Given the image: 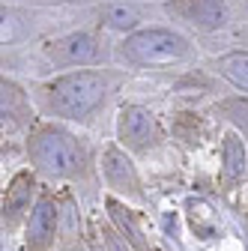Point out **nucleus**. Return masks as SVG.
I'll list each match as a JSON object with an SVG mask.
<instances>
[{"mask_svg": "<svg viewBox=\"0 0 248 251\" xmlns=\"http://www.w3.org/2000/svg\"><path fill=\"white\" fill-rule=\"evenodd\" d=\"M165 12L174 21H182L195 30H203V33L227 24V6L222 0H168Z\"/></svg>", "mask_w": 248, "mask_h": 251, "instance_id": "obj_4", "label": "nucleus"}, {"mask_svg": "<svg viewBox=\"0 0 248 251\" xmlns=\"http://www.w3.org/2000/svg\"><path fill=\"white\" fill-rule=\"evenodd\" d=\"M108 212H111V218H114V225L120 227L123 239H129V245H132L135 251H147V239H144V230H141L138 222H135V215L123 206V203H117L114 198H108Z\"/></svg>", "mask_w": 248, "mask_h": 251, "instance_id": "obj_11", "label": "nucleus"}, {"mask_svg": "<svg viewBox=\"0 0 248 251\" xmlns=\"http://www.w3.org/2000/svg\"><path fill=\"white\" fill-rule=\"evenodd\" d=\"M123 54L138 66H174V63L189 57V42L174 30L149 27L138 30L123 42Z\"/></svg>", "mask_w": 248, "mask_h": 251, "instance_id": "obj_3", "label": "nucleus"}, {"mask_svg": "<svg viewBox=\"0 0 248 251\" xmlns=\"http://www.w3.org/2000/svg\"><path fill=\"white\" fill-rule=\"evenodd\" d=\"M245 144L236 132H227L222 138V182L224 185H236L245 176Z\"/></svg>", "mask_w": 248, "mask_h": 251, "instance_id": "obj_10", "label": "nucleus"}, {"mask_svg": "<svg viewBox=\"0 0 248 251\" xmlns=\"http://www.w3.org/2000/svg\"><path fill=\"white\" fill-rule=\"evenodd\" d=\"M102 236H105V245H108V251H126V242H123L117 233H111V230H102Z\"/></svg>", "mask_w": 248, "mask_h": 251, "instance_id": "obj_15", "label": "nucleus"}, {"mask_svg": "<svg viewBox=\"0 0 248 251\" xmlns=\"http://www.w3.org/2000/svg\"><path fill=\"white\" fill-rule=\"evenodd\" d=\"M57 233V203L51 195H42L27 222V251H48Z\"/></svg>", "mask_w": 248, "mask_h": 251, "instance_id": "obj_7", "label": "nucleus"}, {"mask_svg": "<svg viewBox=\"0 0 248 251\" xmlns=\"http://www.w3.org/2000/svg\"><path fill=\"white\" fill-rule=\"evenodd\" d=\"M33 192H36V176L30 174V171L15 174V179H12L9 188H6V198H3V227H6V230H15V227H18L21 215L30 209Z\"/></svg>", "mask_w": 248, "mask_h": 251, "instance_id": "obj_8", "label": "nucleus"}, {"mask_svg": "<svg viewBox=\"0 0 248 251\" xmlns=\"http://www.w3.org/2000/svg\"><path fill=\"white\" fill-rule=\"evenodd\" d=\"M245 15H248V0H245Z\"/></svg>", "mask_w": 248, "mask_h": 251, "instance_id": "obj_16", "label": "nucleus"}, {"mask_svg": "<svg viewBox=\"0 0 248 251\" xmlns=\"http://www.w3.org/2000/svg\"><path fill=\"white\" fill-rule=\"evenodd\" d=\"M99 54V45L90 33H69L63 39L51 42L48 57L60 66H78V63H93Z\"/></svg>", "mask_w": 248, "mask_h": 251, "instance_id": "obj_9", "label": "nucleus"}, {"mask_svg": "<svg viewBox=\"0 0 248 251\" xmlns=\"http://www.w3.org/2000/svg\"><path fill=\"white\" fill-rule=\"evenodd\" d=\"M30 159H33L36 171L54 179H81L87 176V152L84 147L63 129L45 126L30 141Z\"/></svg>", "mask_w": 248, "mask_h": 251, "instance_id": "obj_1", "label": "nucleus"}, {"mask_svg": "<svg viewBox=\"0 0 248 251\" xmlns=\"http://www.w3.org/2000/svg\"><path fill=\"white\" fill-rule=\"evenodd\" d=\"M108 81L99 72H69L45 87L48 108L60 117L84 120L90 111H96L105 99Z\"/></svg>", "mask_w": 248, "mask_h": 251, "instance_id": "obj_2", "label": "nucleus"}, {"mask_svg": "<svg viewBox=\"0 0 248 251\" xmlns=\"http://www.w3.org/2000/svg\"><path fill=\"white\" fill-rule=\"evenodd\" d=\"M120 144L132 152H149L159 144V123L147 108L126 105L120 111Z\"/></svg>", "mask_w": 248, "mask_h": 251, "instance_id": "obj_5", "label": "nucleus"}, {"mask_svg": "<svg viewBox=\"0 0 248 251\" xmlns=\"http://www.w3.org/2000/svg\"><path fill=\"white\" fill-rule=\"evenodd\" d=\"M219 114L227 117L230 123L242 126V129L248 132V99H227V102L219 105Z\"/></svg>", "mask_w": 248, "mask_h": 251, "instance_id": "obj_14", "label": "nucleus"}, {"mask_svg": "<svg viewBox=\"0 0 248 251\" xmlns=\"http://www.w3.org/2000/svg\"><path fill=\"white\" fill-rule=\"evenodd\" d=\"M105 21H108V27H114V30H132V27L138 24V12H135L132 6H111V9L105 12Z\"/></svg>", "mask_w": 248, "mask_h": 251, "instance_id": "obj_13", "label": "nucleus"}, {"mask_svg": "<svg viewBox=\"0 0 248 251\" xmlns=\"http://www.w3.org/2000/svg\"><path fill=\"white\" fill-rule=\"evenodd\" d=\"M215 66H219V72L227 81H233L239 90L248 93V54L245 51H230V54L219 57V60H215Z\"/></svg>", "mask_w": 248, "mask_h": 251, "instance_id": "obj_12", "label": "nucleus"}, {"mask_svg": "<svg viewBox=\"0 0 248 251\" xmlns=\"http://www.w3.org/2000/svg\"><path fill=\"white\" fill-rule=\"evenodd\" d=\"M102 174H105L108 188H114L117 195H126L132 201H144L138 171H135L132 159L123 150H117V147H108L105 150V155H102Z\"/></svg>", "mask_w": 248, "mask_h": 251, "instance_id": "obj_6", "label": "nucleus"}]
</instances>
